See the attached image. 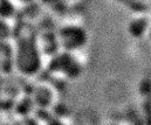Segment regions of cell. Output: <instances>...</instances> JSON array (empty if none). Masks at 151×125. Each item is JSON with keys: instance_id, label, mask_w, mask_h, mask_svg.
<instances>
[{"instance_id": "cell-2", "label": "cell", "mask_w": 151, "mask_h": 125, "mask_svg": "<svg viewBox=\"0 0 151 125\" xmlns=\"http://www.w3.org/2000/svg\"><path fill=\"white\" fill-rule=\"evenodd\" d=\"M21 48L17 51L18 54V64H20L21 70L31 74L34 71L35 66L38 63V51L32 49V47H27V41L21 43Z\"/></svg>"}, {"instance_id": "cell-1", "label": "cell", "mask_w": 151, "mask_h": 125, "mask_svg": "<svg viewBox=\"0 0 151 125\" xmlns=\"http://www.w3.org/2000/svg\"><path fill=\"white\" fill-rule=\"evenodd\" d=\"M84 40V33L77 27L65 26L58 34V42L67 50H74L80 48Z\"/></svg>"}]
</instances>
